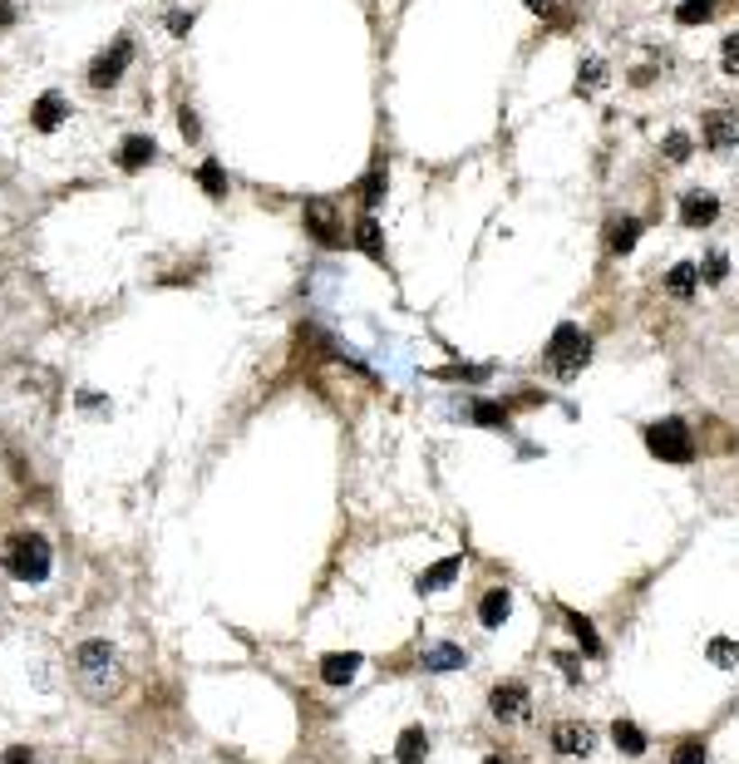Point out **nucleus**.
Returning a JSON list of instances; mask_svg holds the SVG:
<instances>
[{
    "mask_svg": "<svg viewBox=\"0 0 739 764\" xmlns=\"http://www.w3.org/2000/svg\"><path fill=\"white\" fill-rule=\"evenodd\" d=\"M74 676H79V686L89 690L94 700H109V696H119V686H123L119 651H114L109 641H84L79 651H74Z\"/></svg>",
    "mask_w": 739,
    "mask_h": 764,
    "instance_id": "obj_1",
    "label": "nucleus"
},
{
    "mask_svg": "<svg viewBox=\"0 0 739 764\" xmlns=\"http://www.w3.org/2000/svg\"><path fill=\"white\" fill-rule=\"evenodd\" d=\"M50 562H55V552H50V542L40 538V532H15V538L5 542V568L15 582H45Z\"/></svg>",
    "mask_w": 739,
    "mask_h": 764,
    "instance_id": "obj_2",
    "label": "nucleus"
},
{
    "mask_svg": "<svg viewBox=\"0 0 739 764\" xmlns=\"http://www.w3.org/2000/svg\"><path fill=\"white\" fill-rule=\"evenodd\" d=\"M646 449L661 459V464H690L695 459V439L685 420H656L646 424Z\"/></svg>",
    "mask_w": 739,
    "mask_h": 764,
    "instance_id": "obj_3",
    "label": "nucleus"
},
{
    "mask_svg": "<svg viewBox=\"0 0 739 764\" xmlns=\"http://www.w3.org/2000/svg\"><path fill=\"white\" fill-rule=\"evenodd\" d=\"M591 360V341L587 331L577 326H557L552 331V345H547V365H552V375H562V380H572L577 370Z\"/></svg>",
    "mask_w": 739,
    "mask_h": 764,
    "instance_id": "obj_4",
    "label": "nucleus"
},
{
    "mask_svg": "<svg viewBox=\"0 0 739 764\" xmlns=\"http://www.w3.org/2000/svg\"><path fill=\"white\" fill-rule=\"evenodd\" d=\"M591 745H597V730H591L587 720H557L552 725V750L557 755H591Z\"/></svg>",
    "mask_w": 739,
    "mask_h": 764,
    "instance_id": "obj_5",
    "label": "nucleus"
},
{
    "mask_svg": "<svg viewBox=\"0 0 739 764\" xmlns=\"http://www.w3.org/2000/svg\"><path fill=\"white\" fill-rule=\"evenodd\" d=\"M129 59H133V45H129V40H119V45L104 50V55L89 65V85H94V89L119 85V75H123V65H129Z\"/></svg>",
    "mask_w": 739,
    "mask_h": 764,
    "instance_id": "obj_6",
    "label": "nucleus"
},
{
    "mask_svg": "<svg viewBox=\"0 0 739 764\" xmlns=\"http://www.w3.org/2000/svg\"><path fill=\"white\" fill-rule=\"evenodd\" d=\"M306 227H311V237L321 247H341V223H335V207L331 203L311 197V203H306Z\"/></svg>",
    "mask_w": 739,
    "mask_h": 764,
    "instance_id": "obj_7",
    "label": "nucleus"
},
{
    "mask_svg": "<svg viewBox=\"0 0 739 764\" xmlns=\"http://www.w3.org/2000/svg\"><path fill=\"white\" fill-rule=\"evenodd\" d=\"M739 143V119L730 109H710L705 114V149H715V153H725V149H734Z\"/></svg>",
    "mask_w": 739,
    "mask_h": 764,
    "instance_id": "obj_8",
    "label": "nucleus"
},
{
    "mask_svg": "<svg viewBox=\"0 0 739 764\" xmlns=\"http://www.w3.org/2000/svg\"><path fill=\"white\" fill-rule=\"evenodd\" d=\"M488 710H493L498 720H517V715H527V686H523V680H503V686H493Z\"/></svg>",
    "mask_w": 739,
    "mask_h": 764,
    "instance_id": "obj_9",
    "label": "nucleus"
},
{
    "mask_svg": "<svg viewBox=\"0 0 739 764\" xmlns=\"http://www.w3.org/2000/svg\"><path fill=\"white\" fill-rule=\"evenodd\" d=\"M65 119H69V99H65V94H40L35 109H30V123H35L40 133H55Z\"/></svg>",
    "mask_w": 739,
    "mask_h": 764,
    "instance_id": "obj_10",
    "label": "nucleus"
},
{
    "mask_svg": "<svg viewBox=\"0 0 739 764\" xmlns=\"http://www.w3.org/2000/svg\"><path fill=\"white\" fill-rule=\"evenodd\" d=\"M355 671H360V656H355V651H331V656H321V680H325V686H351Z\"/></svg>",
    "mask_w": 739,
    "mask_h": 764,
    "instance_id": "obj_11",
    "label": "nucleus"
},
{
    "mask_svg": "<svg viewBox=\"0 0 739 764\" xmlns=\"http://www.w3.org/2000/svg\"><path fill=\"white\" fill-rule=\"evenodd\" d=\"M715 217H720V203H715L710 193H685V203H680V223L685 227H710Z\"/></svg>",
    "mask_w": 739,
    "mask_h": 764,
    "instance_id": "obj_12",
    "label": "nucleus"
},
{
    "mask_svg": "<svg viewBox=\"0 0 739 764\" xmlns=\"http://www.w3.org/2000/svg\"><path fill=\"white\" fill-rule=\"evenodd\" d=\"M419 666H424V671H463V666H469V651H463V646H429L424 656H419Z\"/></svg>",
    "mask_w": 739,
    "mask_h": 764,
    "instance_id": "obj_13",
    "label": "nucleus"
},
{
    "mask_svg": "<svg viewBox=\"0 0 739 764\" xmlns=\"http://www.w3.org/2000/svg\"><path fill=\"white\" fill-rule=\"evenodd\" d=\"M508 612H513V596L503 592V587L483 592V602H479V622L488 626V632H498V626L508 622Z\"/></svg>",
    "mask_w": 739,
    "mask_h": 764,
    "instance_id": "obj_14",
    "label": "nucleus"
},
{
    "mask_svg": "<svg viewBox=\"0 0 739 764\" xmlns=\"http://www.w3.org/2000/svg\"><path fill=\"white\" fill-rule=\"evenodd\" d=\"M153 153H158V143L143 139V133H133V139H123V149H119V168L139 173L143 163H153Z\"/></svg>",
    "mask_w": 739,
    "mask_h": 764,
    "instance_id": "obj_15",
    "label": "nucleus"
},
{
    "mask_svg": "<svg viewBox=\"0 0 739 764\" xmlns=\"http://www.w3.org/2000/svg\"><path fill=\"white\" fill-rule=\"evenodd\" d=\"M424 755H429V735L419 725H409L405 735H399V745H395V759L399 764H424Z\"/></svg>",
    "mask_w": 739,
    "mask_h": 764,
    "instance_id": "obj_16",
    "label": "nucleus"
},
{
    "mask_svg": "<svg viewBox=\"0 0 739 764\" xmlns=\"http://www.w3.org/2000/svg\"><path fill=\"white\" fill-rule=\"evenodd\" d=\"M463 572V558H439L434 568L424 572V578H419V592H439V587H449L453 578H459Z\"/></svg>",
    "mask_w": 739,
    "mask_h": 764,
    "instance_id": "obj_17",
    "label": "nucleus"
},
{
    "mask_svg": "<svg viewBox=\"0 0 739 764\" xmlns=\"http://www.w3.org/2000/svg\"><path fill=\"white\" fill-rule=\"evenodd\" d=\"M695 286H700V267L695 261H680V267H671V277H665V291L671 296H695Z\"/></svg>",
    "mask_w": 739,
    "mask_h": 764,
    "instance_id": "obj_18",
    "label": "nucleus"
},
{
    "mask_svg": "<svg viewBox=\"0 0 739 764\" xmlns=\"http://www.w3.org/2000/svg\"><path fill=\"white\" fill-rule=\"evenodd\" d=\"M355 247H360L365 257H375V261L385 257V237H379V223H375L370 213L360 217V223H355Z\"/></svg>",
    "mask_w": 739,
    "mask_h": 764,
    "instance_id": "obj_19",
    "label": "nucleus"
},
{
    "mask_svg": "<svg viewBox=\"0 0 739 764\" xmlns=\"http://www.w3.org/2000/svg\"><path fill=\"white\" fill-rule=\"evenodd\" d=\"M636 237H641V223H636V217H616V223H611V232H607V242H611V252H631V247H636Z\"/></svg>",
    "mask_w": 739,
    "mask_h": 764,
    "instance_id": "obj_20",
    "label": "nucleus"
},
{
    "mask_svg": "<svg viewBox=\"0 0 739 764\" xmlns=\"http://www.w3.org/2000/svg\"><path fill=\"white\" fill-rule=\"evenodd\" d=\"M611 740H616V750H626V755H641V750H646V735H641V725H631V720H616V725H611Z\"/></svg>",
    "mask_w": 739,
    "mask_h": 764,
    "instance_id": "obj_21",
    "label": "nucleus"
},
{
    "mask_svg": "<svg viewBox=\"0 0 739 764\" xmlns=\"http://www.w3.org/2000/svg\"><path fill=\"white\" fill-rule=\"evenodd\" d=\"M705 656H710L720 671H739V646L734 641H725V636H715L710 646H705Z\"/></svg>",
    "mask_w": 739,
    "mask_h": 764,
    "instance_id": "obj_22",
    "label": "nucleus"
},
{
    "mask_svg": "<svg viewBox=\"0 0 739 764\" xmlns=\"http://www.w3.org/2000/svg\"><path fill=\"white\" fill-rule=\"evenodd\" d=\"M715 15V0H680L675 5V20L680 25H700V20H710Z\"/></svg>",
    "mask_w": 739,
    "mask_h": 764,
    "instance_id": "obj_23",
    "label": "nucleus"
},
{
    "mask_svg": "<svg viewBox=\"0 0 739 764\" xmlns=\"http://www.w3.org/2000/svg\"><path fill=\"white\" fill-rule=\"evenodd\" d=\"M469 414H473L483 429H503V424H508V410H503V405H493V400H473Z\"/></svg>",
    "mask_w": 739,
    "mask_h": 764,
    "instance_id": "obj_24",
    "label": "nucleus"
},
{
    "mask_svg": "<svg viewBox=\"0 0 739 764\" xmlns=\"http://www.w3.org/2000/svg\"><path fill=\"white\" fill-rule=\"evenodd\" d=\"M567 626H572V636H577V641H582V651H591V656H597L601 651V641H597V632H591V622H587V616H567Z\"/></svg>",
    "mask_w": 739,
    "mask_h": 764,
    "instance_id": "obj_25",
    "label": "nucleus"
},
{
    "mask_svg": "<svg viewBox=\"0 0 739 764\" xmlns=\"http://www.w3.org/2000/svg\"><path fill=\"white\" fill-rule=\"evenodd\" d=\"M197 183H203V187H207V193H213V197H222V193H227V173H222L213 159H207L203 168H197Z\"/></svg>",
    "mask_w": 739,
    "mask_h": 764,
    "instance_id": "obj_26",
    "label": "nucleus"
},
{
    "mask_svg": "<svg viewBox=\"0 0 739 764\" xmlns=\"http://www.w3.org/2000/svg\"><path fill=\"white\" fill-rule=\"evenodd\" d=\"M671 764H705V740H680L671 750Z\"/></svg>",
    "mask_w": 739,
    "mask_h": 764,
    "instance_id": "obj_27",
    "label": "nucleus"
},
{
    "mask_svg": "<svg viewBox=\"0 0 739 764\" xmlns=\"http://www.w3.org/2000/svg\"><path fill=\"white\" fill-rule=\"evenodd\" d=\"M601 79H607V65H601V59H587V65H582V75H577V89H582V94H591V89L601 85Z\"/></svg>",
    "mask_w": 739,
    "mask_h": 764,
    "instance_id": "obj_28",
    "label": "nucleus"
},
{
    "mask_svg": "<svg viewBox=\"0 0 739 764\" xmlns=\"http://www.w3.org/2000/svg\"><path fill=\"white\" fill-rule=\"evenodd\" d=\"M665 159L685 163V159H690V139H685V133H665Z\"/></svg>",
    "mask_w": 739,
    "mask_h": 764,
    "instance_id": "obj_29",
    "label": "nucleus"
},
{
    "mask_svg": "<svg viewBox=\"0 0 739 764\" xmlns=\"http://www.w3.org/2000/svg\"><path fill=\"white\" fill-rule=\"evenodd\" d=\"M725 277H730V257L710 252V257H705V281H725Z\"/></svg>",
    "mask_w": 739,
    "mask_h": 764,
    "instance_id": "obj_30",
    "label": "nucleus"
},
{
    "mask_svg": "<svg viewBox=\"0 0 739 764\" xmlns=\"http://www.w3.org/2000/svg\"><path fill=\"white\" fill-rule=\"evenodd\" d=\"M360 187H365V207H375L379 197H385V168H375V173H370Z\"/></svg>",
    "mask_w": 739,
    "mask_h": 764,
    "instance_id": "obj_31",
    "label": "nucleus"
},
{
    "mask_svg": "<svg viewBox=\"0 0 739 764\" xmlns=\"http://www.w3.org/2000/svg\"><path fill=\"white\" fill-rule=\"evenodd\" d=\"M720 59H725V75H739V30H734V35H725Z\"/></svg>",
    "mask_w": 739,
    "mask_h": 764,
    "instance_id": "obj_32",
    "label": "nucleus"
},
{
    "mask_svg": "<svg viewBox=\"0 0 739 764\" xmlns=\"http://www.w3.org/2000/svg\"><path fill=\"white\" fill-rule=\"evenodd\" d=\"M0 764H35V755H30L25 745H10V750H5V759H0Z\"/></svg>",
    "mask_w": 739,
    "mask_h": 764,
    "instance_id": "obj_33",
    "label": "nucleus"
},
{
    "mask_svg": "<svg viewBox=\"0 0 739 764\" xmlns=\"http://www.w3.org/2000/svg\"><path fill=\"white\" fill-rule=\"evenodd\" d=\"M178 129H183L187 139H197V119H193V109H183V114H178Z\"/></svg>",
    "mask_w": 739,
    "mask_h": 764,
    "instance_id": "obj_34",
    "label": "nucleus"
},
{
    "mask_svg": "<svg viewBox=\"0 0 739 764\" xmlns=\"http://www.w3.org/2000/svg\"><path fill=\"white\" fill-rule=\"evenodd\" d=\"M168 25H173V35H187V30H193V15H168Z\"/></svg>",
    "mask_w": 739,
    "mask_h": 764,
    "instance_id": "obj_35",
    "label": "nucleus"
},
{
    "mask_svg": "<svg viewBox=\"0 0 739 764\" xmlns=\"http://www.w3.org/2000/svg\"><path fill=\"white\" fill-rule=\"evenodd\" d=\"M0 25H15V5L10 0H0Z\"/></svg>",
    "mask_w": 739,
    "mask_h": 764,
    "instance_id": "obj_36",
    "label": "nucleus"
},
{
    "mask_svg": "<svg viewBox=\"0 0 739 764\" xmlns=\"http://www.w3.org/2000/svg\"><path fill=\"white\" fill-rule=\"evenodd\" d=\"M523 5H527V10H547V0H523Z\"/></svg>",
    "mask_w": 739,
    "mask_h": 764,
    "instance_id": "obj_37",
    "label": "nucleus"
},
{
    "mask_svg": "<svg viewBox=\"0 0 739 764\" xmlns=\"http://www.w3.org/2000/svg\"><path fill=\"white\" fill-rule=\"evenodd\" d=\"M483 764H508V759H498V755H488V759H483Z\"/></svg>",
    "mask_w": 739,
    "mask_h": 764,
    "instance_id": "obj_38",
    "label": "nucleus"
}]
</instances>
